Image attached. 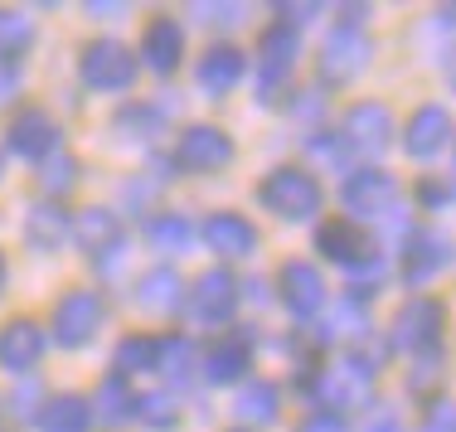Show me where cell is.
<instances>
[{
    "label": "cell",
    "mask_w": 456,
    "mask_h": 432,
    "mask_svg": "<svg viewBox=\"0 0 456 432\" xmlns=\"http://www.w3.org/2000/svg\"><path fill=\"white\" fill-rule=\"evenodd\" d=\"M374 379H379V360L364 345H354V350L335 355V360H311L306 374H301V394L311 403H330V413H340V408L369 403Z\"/></svg>",
    "instance_id": "obj_1"
},
{
    "label": "cell",
    "mask_w": 456,
    "mask_h": 432,
    "mask_svg": "<svg viewBox=\"0 0 456 432\" xmlns=\"http://www.w3.org/2000/svg\"><path fill=\"white\" fill-rule=\"evenodd\" d=\"M257 200H263V209H273L277 219L306 224V219L321 214L325 190H321V180L311 175L306 166H273L263 175V185H257Z\"/></svg>",
    "instance_id": "obj_2"
},
{
    "label": "cell",
    "mask_w": 456,
    "mask_h": 432,
    "mask_svg": "<svg viewBox=\"0 0 456 432\" xmlns=\"http://www.w3.org/2000/svg\"><path fill=\"white\" fill-rule=\"evenodd\" d=\"M442 336H447V306L437 297H408L388 326V345L398 355H432L442 350Z\"/></svg>",
    "instance_id": "obj_3"
},
{
    "label": "cell",
    "mask_w": 456,
    "mask_h": 432,
    "mask_svg": "<svg viewBox=\"0 0 456 432\" xmlns=\"http://www.w3.org/2000/svg\"><path fill=\"white\" fill-rule=\"evenodd\" d=\"M297 59H301V29H291V25H281V20H273V25L257 35V53H253L257 97H263V102H273V97L291 83Z\"/></svg>",
    "instance_id": "obj_4"
},
{
    "label": "cell",
    "mask_w": 456,
    "mask_h": 432,
    "mask_svg": "<svg viewBox=\"0 0 456 432\" xmlns=\"http://www.w3.org/2000/svg\"><path fill=\"white\" fill-rule=\"evenodd\" d=\"M102 316H107L102 291H93V287H73V291H63V297L53 301V316H49L53 340H59L63 350H78V345H88V340L97 336Z\"/></svg>",
    "instance_id": "obj_5"
},
{
    "label": "cell",
    "mask_w": 456,
    "mask_h": 432,
    "mask_svg": "<svg viewBox=\"0 0 456 432\" xmlns=\"http://www.w3.org/2000/svg\"><path fill=\"white\" fill-rule=\"evenodd\" d=\"M78 78L93 93H126L136 83V53L122 39H93L78 53Z\"/></svg>",
    "instance_id": "obj_6"
},
{
    "label": "cell",
    "mask_w": 456,
    "mask_h": 432,
    "mask_svg": "<svg viewBox=\"0 0 456 432\" xmlns=\"http://www.w3.org/2000/svg\"><path fill=\"white\" fill-rule=\"evenodd\" d=\"M340 204L350 209V214H345L350 224H360V219H384V214L398 204V180H394V170H384V166H360V170H350V175H345V185H340Z\"/></svg>",
    "instance_id": "obj_7"
},
{
    "label": "cell",
    "mask_w": 456,
    "mask_h": 432,
    "mask_svg": "<svg viewBox=\"0 0 456 432\" xmlns=\"http://www.w3.org/2000/svg\"><path fill=\"white\" fill-rule=\"evenodd\" d=\"M233 156H238L233 136H228L224 126H214V122L184 126L180 142H175V166L190 170V175H219V170L233 166Z\"/></svg>",
    "instance_id": "obj_8"
},
{
    "label": "cell",
    "mask_w": 456,
    "mask_h": 432,
    "mask_svg": "<svg viewBox=\"0 0 456 432\" xmlns=\"http://www.w3.org/2000/svg\"><path fill=\"white\" fill-rule=\"evenodd\" d=\"M73 233H78V248L97 263V273H117L126 263V233H122V219L112 209H102V204L83 209L73 219Z\"/></svg>",
    "instance_id": "obj_9"
},
{
    "label": "cell",
    "mask_w": 456,
    "mask_h": 432,
    "mask_svg": "<svg viewBox=\"0 0 456 432\" xmlns=\"http://www.w3.org/2000/svg\"><path fill=\"white\" fill-rule=\"evenodd\" d=\"M394 112H388V102H379V97H364V102H354L350 112H345L340 122V136L345 146H350V156H384L388 146H394Z\"/></svg>",
    "instance_id": "obj_10"
},
{
    "label": "cell",
    "mask_w": 456,
    "mask_h": 432,
    "mask_svg": "<svg viewBox=\"0 0 456 432\" xmlns=\"http://www.w3.org/2000/svg\"><path fill=\"white\" fill-rule=\"evenodd\" d=\"M369 59H374V45H369L364 29L330 25L325 49H321V78L335 83V88H345V83H354V78L369 69Z\"/></svg>",
    "instance_id": "obj_11"
},
{
    "label": "cell",
    "mask_w": 456,
    "mask_h": 432,
    "mask_svg": "<svg viewBox=\"0 0 456 432\" xmlns=\"http://www.w3.org/2000/svg\"><path fill=\"white\" fill-rule=\"evenodd\" d=\"M184 301H190V316L200 326H228L243 297H238V277L228 267H209L194 277V287H184Z\"/></svg>",
    "instance_id": "obj_12"
},
{
    "label": "cell",
    "mask_w": 456,
    "mask_h": 432,
    "mask_svg": "<svg viewBox=\"0 0 456 432\" xmlns=\"http://www.w3.org/2000/svg\"><path fill=\"white\" fill-rule=\"evenodd\" d=\"M277 287H281L277 291L281 306L297 321H311L325 306V277H321L316 263H306V257H287V263L277 267Z\"/></svg>",
    "instance_id": "obj_13"
},
{
    "label": "cell",
    "mask_w": 456,
    "mask_h": 432,
    "mask_svg": "<svg viewBox=\"0 0 456 432\" xmlns=\"http://www.w3.org/2000/svg\"><path fill=\"white\" fill-rule=\"evenodd\" d=\"M456 263V248L447 233L437 229H412L403 243V282L408 287H428L432 277H442Z\"/></svg>",
    "instance_id": "obj_14"
},
{
    "label": "cell",
    "mask_w": 456,
    "mask_h": 432,
    "mask_svg": "<svg viewBox=\"0 0 456 432\" xmlns=\"http://www.w3.org/2000/svg\"><path fill=\"white\" fill-rule=\"evenodd\" d=\"M5 146L15 151L20 160L45 166L49 156H59V122H53L45 107H25V112H15V122L5 126Z\"/></svg>",
    "instance_id": "obj_15"
},
{
    "label": "cell",
    "mask_w": 456,
    "mask_h": 432,
    "mask_svg": "<svg viewBox=\"0 0 456 432\" xmlns=\"http://www.w3.org/2000/svg\"><path fill=\"white\" fill-rule=\"evenodd\" d=\"M253 326H233L204 350V379L209 384H238L253 370Z\"/></svg>",
    "instance_id": "obj_16"
},
{
    "label": "cell",
    "mask_w": 456,
    "mask_h": 432,
    "mask_svg": "<svg viewBox=\"0 0 456 432\" xmlns=\"http://www.w3.org/2000/svg\"><path fill=\"white\" fill-rule=\"evenodd\" d=\"M447 142H452V112L442 102H422L403 126V151L412 160H432L447 151Z\"/></svg>",
    "instance_id": "obj_17"
},
{
    "label": "cell",
    "mask_w": 456,
    "mask_h": 432,
    "mask_svg": "<svg viewBox=\"0 0 456 432\" xmlns=\"http://www.w3.org/2000/svg\"><path fill=\"white\" fill-rule=\"evenodd\" d=\"M243 73H248V59L238 45H209L194 63V83H200L204 97H228L243 83Z\"/></svg>",
    "instance_id": "obj_18"
},
{
    "label": "cell",
    "mask_w": 456,
    "mask_h": 432,
    "mask_svg": "<svg viewBox=\"0 0 456 432\" xmlns=\"http://www.w3.org/2000/svg\"><path fill=\"white\" fill-rule=\"evenodd\" d=\"M184 59V25L175 15H156L141 29V63L151 73H175Z\"/></svg>",
    "instance_id": "obj_19"
},
{
    "label": "cell",
    "mask_w": 456,
    "mask_h": 432,
    "mask_svg": "<svg viewBox=\"0 0 456 432\" xmlns=\"http://www.w3.org/2000/svg\"><path fill=\"white\" fill-rule=\"evenodd\" d=\"M204 243L214 248L219 257H253L263 233L253 229V219H243L238 209H219L204 219Z\"/></svg>",
    "instance_id": "obj_20"
},
{
    "label": "cell",
    "mask_w": 456,
    "mask_h": 432,
    "mask_svg": "<svg viewBox=\"0 0 456 432\" xmlns=\"http://www.w3.org/2000/svg\"><path fill=\"white\" fill-rule=\"evenodd\" d=\"M39 360H45V330H39V321H29V316L5 321L0 326V364L10 374H29Z\"/></svg>",
    "instance_id": "obj_21"
},
{
    "label": "cell",
    "mask_w": 456,
    "mask_h": 432,
    "mask_svg": "<svg viewBox=\"0 0 456 432\" xmlns=\"http://www.w3.org/2000/svg\"><path fill=\"white\" fill-rule=\"evenodd\" d=\"M316 248H321V257H330L335 267H345L350 273L360 257H369L374 253V239L360 229V224H350V219H325L321 229H316Z\"/></svg>",
    "instance_id": "obj_22"
},
{
    "label": "cell",
    "mask_w": 456,
    "mask_h": 432,
    "mask_svg": "<svg viewBox=\"0 0 456 432\" xmlns=\"http://www.w3.org/2000/svg\"><path fill=\"white\" fill-rule=\"evenodd\" d=\"M136 306L146 311V316H175L184 306V282H180L175 267H151L136 282Z\"/></svg>",
    "instance_id": "obj_23"
},
{
    "label": "cell",
    "mask_w": 456,
    "mask_h": 432,
    "mask_svg": "<svg viewBox=\"0 0 456 432\" xmlns=\"http://www.w3.org/2000/svg\"><path fill=\"white\" fill-rule=\"evenodd\" d=\"M233 413H238V423H243L248 432L277 423V418H281V388L273 379L243 384V388H238V398H233Z\"/></svg>",
    "instance_id": "obj_24"
},
{
    "label": "cell",
    "mask_w": 456,
    "mask_h": 432,
    "mask_svg": "<svg viewBox=\"0 0 456 432\" xmlns=\"http://www.w3.org/2000/svg\"><path fill=\"white\" fill-rule=\"evenodd\" d=\"M69 233H73L69 209H59V204H35V209H29V219H25V243L35 248V253H59Z\"/></svg>",
    "instance_id": "obj_25"
},
{
    "label": "cell",
    "mask_w": 456,
    "mask_h": 432,
    "mask_svg": "<svg viewBox=\"0 0 456 432\" xmlns=\"http://www.w3.org/2000/svg\"><path fill=\"white\" fill-rule=\"evenodd\" d=\"M93 418L97 423H107V428H117V423H126V418H136V388L122 379V374H107L102 384H97V398H93Z\"/></svg>",
    "instance_id": "obj_26"
},
{
    "label": "cell",
    "mask_w": 456,
    "mask_h": 432,
    "mask_svg": "<svg viewBox=\"0 0 456 432\" xmlns=\"http://www.w3.org/2000/svg\"><path fill=\"white\" fill-rule=\"evenodd\" d=\"M146 243L156 248V253H190L194 243V224L184 219L180 209H160L146 219Z\"/></svg>",
    "instance_id": "obj_27"
},
{
    "label": "cell",
    "mask_w": 456,
    "mask_h": 432,
    "mask_svg": "<svg viewBox=\"0 0 456 432\" xmlns=\"http://www.w3.org/2000/svg\"><path fill=\"white\" fill-rule=\"evenodd\" d=\"M35 418H39V428H45V432H88L93 428V408H88V398H78V394L49 398Z\"/></svg>",
    "instance_id": "obj_28"
},
{
    "label": "cell",
    "mask_w": 456,
    "mask_h": 432,
    "mask_svg": "<svg viewBox=\"0 0 456 432\" xmlns=\"http://www.w3.org/2000/svg\"><path fill=\"white\" fill-rule=\"evenodd\" d=\"M35 45V20L25 10H0V63H20Z\"/></svg>",
    "instance_id": "obj_29"
},
{
    "label": "cell",
    "mask_w": 456,
    "mask_h": 432,
    "mask_svg": "<svg viewBox=\"0 0 456 432\" xmlns=\"http://www.w3.org/2000/svg\"><path fill=\"white\" fill-rule=\"evenodd\" d=\"M156 370L166 374L170 384H190L194 379V345L184 340V336L156 340Z\"/></svg>",
    "instance_id": "obj_30"
},
{
    "label": "cell",
    "mask_w": 456,
    "mask_h": 432,
    "mask_svg": "<svg viewBox=\"0 0 456 432\" xmlns=\"http://www.w3.org/2000/svg\"><path fill=\"white\" fill-rule=\"evenodd\" d=\"M117 374H146V370H156V336H122L117 340Z\"/></svg>",
    "instance_id": "obj_31"
},
{
    "label": "cell",
    "mask_w": 456,
    "mask_h": 432,
    "mask_svg": "<svg viewBox=\"0 0 456 432\" xmlns=\"http://www.w3.org/2000/svg\"><path fill=\"white\" fill-rule=\"evenodd\" d=\"M306 151L321 160V166H330V170H354L350 166L354 156H350V146H345V136L330 132V126H316V132L306 136Z\"/></svg>",
    "instance_id": "obj_32"
},
{
    "label": "cell",
    "mask_w": 456,
    "mask_h": 432,
    "mask_svg": "<svg viewBox=\"0 0 456 432\" xmlns=\"http://www.w3.org/2000/svg\"><path fill=\"white\" fill-rule=\"evenodd\" d=\"M136 418L146 428H156V432H170L180 423V408H175L170 394H136Z\"/></svg>",
    "instance_id": "obj_33"
},
{
    "label": "cell",
    "mask_w": 456,
    "mask_h": 432,
    "mask_svg": "<svg viewBox=\"0 0 456 432\" xmlns=\"http://www.w3.org/2000/svg\"><path fill=\"white\" fill-rule=\"evenodd\" d=\"M412 194H418V209H428V214H447L452 204H456V175H422Z\"/></svg>",
    "instance_id": "obj_34"
},
{
    "label": "cell",
    "mask_w": 456,
    "mask_h": 432,
    "mask_svg": "<svg viewBox=\"0 0 456 432\" xmlns=\"http://www.w3.org/2000/svg\"><path fill=\"white\" fill-rule=\"evenodd\" d=\"M39 185H45L49 194H69L73 185H78V160L63 156V151H59V156H49L45 170H39Z\"/></svg>",
    "instance_id": "obj_35"
},
{
    "label": "cell",
    "mask_w": 456,
    "mask_h": 432,
    "mask_svg": "<svg viewBox=\"0 0 456 432\" xmlns=\"http://www.w3.org/2000/svg\"><path fill=\"white\" fill-rule=\"evenodd\" d=\"M160 126H166V117H160V107H151V102H136V107H126V112L117 117V132H126V136H156Z\"/></svg>",
    "instance_id": "obj_36"
},
{
    "label": "cell",
    "mask_w": 456,
    "mask_h": 432,
    "mask_svg": "<svg viewBox=\"0 0 456 432\" xmlns=\"http://www.w3.org/2000/svg\"><path fill=\"white\" fill-rule=\"evenodd\" d=\"M422 432H456V398H447V394L428 398V413H422Z\"/></svg>",
    "instance_id": "obj_37"
},
{
    "label": "cell",
    "mask_w": 456,
    "mask_h": 432,
    "mask_svg": "<svg viewBox=\"0 0 456 432\" xmlns=\"http://www.w3.org/2000/svg\"><path fill=\"white\" fill-rule=\"evenodd\" d=\"M437 374H442V355H437V350H432V355H418V370L408 374V388H412V394H428Z\"/></svg>",
    "instance_id": "obj_38"
},
{
    "label": "cell",
    "mask_w": 456,
    "mask_h": 432,
    "mask_svg": "<svg viewBox=\"0 0 456 432\" xmlns=\"http://www.w3.org/2000/svg\"><path fill=\"white\" fill-rule=\"evenodd\" d=\"M364 432H408V428H403V418H398L394 403H379L374 413H369V428Z\"/></svg>",
    "instance_id": "obj_39"
},
{
    "label": "cell",
    "mask_w": 456,
    "mask_h": 432,
    "mask_svg": "<svg viewBox=\"0 0 456 432\" xmlns=\"http://www.w3.org/2000/svg\"><path fill=\"white\" fill-rule=\"evenodd\" d=\"M297 432H350V423H345L340 413H330V408H321V413H311Z\"/></svg>",
    "instance_id": "obj_40"
},
{
    "label": "cell",
    "mask_w": 456,
    "mask_h": 432,
    "mask_svg": "<svg viewBox=\"0 0 456 432\" xmlns=\"http://www.w3.org/2000/svg\"><path fill=\"white\" fill-rule=\"evenodd\" d=\"M194 15L209 20V25H238V20H243V5H200Z\"/></svg>",
    "instance_id": "obj_41"
},
{
    "label": "cell",
    "mask_w": 456,
    "mask_h": 432,
    "mask_svg": "<svg viewBox=\"0 0 456 432\" xmlns=\"http://www.w3.org/2000/svg\"><path fill=\"white\" fill-rule=\"evenodd\" d=\"M35 398H39L35 384L15 388V394H10V413H15V418H35Z\"/></svg>",
    "instance_id": "obj_42"
},
{
    "label": "cell",
    "mask_w": 456,
    "mask_h": 432,
    "mask_svg": "<svg viewBox=\"0 0 456 432\" xmlns=\"http://www.w3.org/2000/svg\"><path fill=\"white\" fill-rule=\"evenodd\" d=\"M15 93H20V78H15V69H5V73H0V107H5Z\"/></svg>",
    "instance_id": "obj_43"
},
{
    "label": "cell",
    "mask_w": 456,
    "mask_h": 432,
    "mask_svg": "<svg viewBox=\"0 0 456 432\" xmlns=\"http://www.w3.org/2000/svg\"><path fill=\"white\" fill-rule=\"evenodd\" d=\"M316 107H321V93H306L297 107H291V112H297V117H316Z\"/></svg>",
    "instance_id": "obj_44"
},
{
    "label": "cell",
    "mask_w": 456,
    "mask_h": 432,
    "mask_svg": "<svg viewBox=\"0 0 456 432\" xmlns=\"http://www.w3.org/2000/svg\"><path fill=\"white\" fill-rule=\"evenodd\" d=\"M442 73H447V88L456 93V49L447 53V63H442Z\"/></svg>",
    "instance_id": "obj_45"
},
{
    "label": "cell",
    "mask_w": 456,
    "mask_h": 432,
    "mask_svg": "<svg viewBox=\"0 0 456 432\" xmlns=\"http://www.w3.org/2000/svg\"><path fill=\"white\" fill-rule=\"evenodd\" d=\"M437 20H442V25H456V5H442V10H437Z\"/></svg>",
    "instance_id": "obj_46"
},
{
    "label": "cell",
    "mask_w": 456,
    "mask_h": 432,
    "mask_svg": "<svg viewBox=\"0 0 456 432\" xmlns=\"http://www.w3.org/2000/svg\"><path fill=\"white\" fill-rule=\"evenodd\" d=\"M0 287H5V257H0Z\"/></svg>",
    "instance_id": "obj_47"
},
{
    "label": "cell",
    "mask_w": 456,
    "mask_h": 432,
    "mask_svg": "<svg viewBox=\"0 0 456 432\" xmlns=\"http://www.w3.org/2000/svg\"><path fill=\"white\" fill-rule=\"evenodd\" d=\"M228 432H248V428H228Z\"/></svg>",
    "instance_id": "obj_48"
}]
</instances>
